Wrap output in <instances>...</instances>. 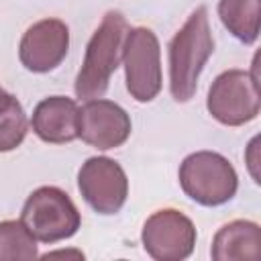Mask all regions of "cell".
Wrapping results in <instances>:
<instances>
[{
    "label": "cell",
    "mask_w": 261,
    "mask_h": 261,
    "mask_svg": "<svg viewBox=\"0 0 261 261\" xmlns=\"http://www.w3.org/2000/svg\"><path fill=\"white\" fill-rule=\"evenodd\" d=\"M69 29L59 18H43L31 24L18 45V59L33 73L55 69L67 55Z\"/></svg>",
    "instance_id": "cell-10"
},
{
    "label": "cell",
    "mask_w": 261,
    "mask_h": 261,
    "mask_svg": "<svg viewBox=\"0 0 261 261\" xmlns=\"http://www.w3.org/2000/svg\"><path fill=\"white\" fill-rule=\"evenodd\" d=\"M179 186L202 206H220L234 198L239 177L232 163L214 151H196L179 165Z\"/></svg>",
    "instance_id": "cell-3"
},
{
    "label": "cell",
    "mask_w": 261,
    "mask_h": 261,
    "mask_svg": "<svg viewBox=\"0 0 261 261\" xmlns=\"http://www.w3.org/2000/svg\"><path fill=\"white\" fill-rule=\"evenodd\" d=\"M20 220L41 243H57L77 232L82 216L73 200L55 186H43L27 198Z\"/></svg>",
    "instance_id": "cell-4"
},
{
    "label": "cell",
    "mask_w": 261,
    "mask_h": 261,
    "mask_svg": "<svg viewBox=\"0 0 261 261\" xmlns=\"http://www.w3.org/2000/svg\"><path fill=\"white\" fill-rule=\"evenodd\" d=\"M206 108L214 120L226 126L251 122L261 110L257 77L245 69L222 71L208 90Z\"/></svg>",
    "instance_id": "cell-5"
},
{
    "label": "cell",
    "mask_w": 261,
    "mask_h": 261,
    "mask_svg": "<svg viewBox=\"0 0 261 261\" xmlns=\"http://www.w3.org/2000/svg\"><path fill=\"white\" fill-rule=\"evenodd\" d=\"M77 190L98 214H116L128 196V179L118 161L90 157L77 173Z\"/></svg>",
    "instance_id": "cell-8"
},
{
    "label": "cell",
    "mask_w": 261,
    "mask_h": 261,
    "mask_svg": "<svg viewBox=\"0 0 261 261\" xmlns=\"http://www.w3.org/2000/svg\"><path fill=\"white\" fill-rule=\"evenodd\" d=\"M216 261H257L261 259V228L251 220H232L218 228L210 249Z\"/></svg>",
    "instance_id": "cell-12"
},
{
    "label": "cell",
    "mask_w": 261,
    "mask_h": 261,
    "mask_svg": "<svg viewBox=\"0 0 261 261\" xmlns=\"http://www.w3.org/2000/svg\"><path fill=\"white\" fill-rule=\"evenodd\" d=\"M39 257L37 239L22 220L0 222V261H33Z\"/></svg>",
    "instance_id": "cell-14"
},
{
    "label": "cell",
    "mask_w": 261,
    "mask_h": 261,
    "mask_svg": "<svg viewBox=\"0 0 261 261\" xmlns=\"http://www.w3.org/2000/svg\"><path fill=\"white\" fill-rule=\"evenodd\" d=\"M29 120L14 96H8L0 104V153L14 151L27 137Z\"/></svg>",
    "instance_id": "cell-15"
},
{
    "label": "cell",
    "mask_w": 261,
    "mask_h": 261,
    "mask_svg": "<svg viewBox=\"0 0 261 261\" xmlns=\"http://www.w3.org/2000/svg\"><path fill=\"white\" fill-rule=\"evenodd\" d=\"M130 116L112 100L94 98L77 110V137L100 151L116 149L130 137Z\"/></svg>",
    "instance_id": "cell-9"
},
{
    "label": "cell",
    "mask_w": 261,
    "mask_h": 261,
    "mask_svg": "<svg viewBox=\"0 0 261 261\" xmlns=\"http://www.w3.org/2000/svg\"><path fill=\"white\" fill-rule=\"evenodd\" d=\"M124 82L130 98L151 102L161 92V49L157 35L147 27L130 29L122 49Z\"/></svg>",
    "instance_id": "cell-6"
},
{
    "label": "cell",
    "mask_w": 261,
    "mask_h": 261,
    "mask_svg": "<svg viewBox=\"0 0 261 261\" xmlns=\"http://www.w3.org/2000/svg\"><path fill=\"white\" fill-rule=\"evenodd\" d=\"M141 241L149 257L157 261H181L194 251L196 226L184 212L163 208L145 220Z\"/></svg>",
    "instance_id": "cell-7"
},
{
    "label": "cell",
    "mask_w": 261,
    "mask_h": 261,
    "mask_svg": "<svg viewBox=\"0 0 261 261\" xmlns=\"http://www.w3.org/2000/svg\"><path fill=\"white\" fill-rule=\"evenodd\" d=\"M214 53L208 8L198 6L169 41V92L175 102L194 98L200 73Z\"/></svg>",
    "instance_id": "cell-1"
},
{
    "label": "cell",
    "mask_w": 261,
    "mask_h": 261,
    "mask_svg": "<svg viewBox=\"0 0 261 261\" xmlns=\"http://www.w3.org/2000/svg\"><path fill=\"white\" fill-rule=\"evenodd\" d=\"M130 27L118 10H110L104 14L100 27L94 31L86 47L82 67L75 75L73 90L77 98L94 100V98L104 96L112 73L120 65L124 39Z\"/></svg>",
    "instance_id": "cell-2"
},
{
    "label": "cell",
    "mask_w": 261,
    "mask_h": 261,
    "mask_svg": "<svg viewBox=\"0 0 261 261\" xmlns=\"http://www.w3.org/2000/svg\"><path fill=\"white\" fill-rule=\"evenodd\" d=\"M8 96H10V94H8L6 90H2V88H0V104H2V102H4V100H6Z\"/></svg>",
    "instance_id": "cell-16"
},
{
    "label": "cell",
    "mask_w": 261,
    "mask_h": 261,
    "mask_svg": "<svg viewBox=\"0 0 261 261\" xmlns=\"http://www.w3.org/2000/svg\"><path fill=\"white\" fill-rule=\"evenodd\" d=\"M218 16L228 33L245 45L259 37L261 27V0H220Z\"/></svg>",
    "instance_id": "cell-13"
},
{
    "label": "cell",
    "mask_w": 261,
    "mask_h": 261,
    "mask_svg": "<svg viewBox=\"0 0 261 261\" xmlns=\"http://www.w3.org/2000/svg\"><path fill=\"white\" fill-rule=\"evenodd\" d=\"M77 104L67 96H49L33 110L35 135L51 145H63L77 139Z\"/></svg>",
    "instance_id": "cell-11"
}]
</instances>
